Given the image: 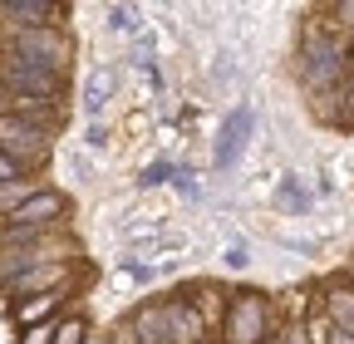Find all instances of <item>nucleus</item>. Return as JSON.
Returning <instances> with one entry per match:
<instances>
[{
  "instance_id": "nucleus-1",
  "label": "nucleus",
  "mask_w": 354,
  "mask_h": 344,
  "mask_svg": "<svg viewBox=\"0 0 354 344\" xmlns=\"http://www.w3.org/2000/svg\"><path fill=\"white\" fill-rule=\"evenodd\" d=\"M44 148H50V128H44L39 118H20V113H10V118H0V153H25L30 162H39L44 157Z\"/></svg>"
},
{
  "instance_id": "nucleus-2",
  "label": "nucleus",
  "mask_w": 354,
  "mask_h": 344,
  "mask_svg": "<svg viewBox=\"0 0 354 344\" xmlns=\"http://www.w3.org/2000/svg\"><path fill=\"white\" fill-rule=\"evenodd\" d=\"M15 55H20V64H30V69L55 74V69L64 64V39L50 35V30H25V35L15 39Z\"/></svg>"
},
{
  "instance_id": "nucleus-3",
  "label": "nucleus",
  "mask_w": 354,
  "mask_h": 344,
  "mask_svg": "<svg viewBox=\"0 0 354 344\" xmlns=\"http://www.w3.org/2000/svg\"><path fill=\"white\" fill-rule=\"evenodd\" d=\"M339 64H344L339 45H330V39H305V50H300V74H305V84L325 89V84L339 74Z\"/></svg>"
},
{
  "instance_id": "nucleus-4",
  "label": "nucleus",
  "mask_w": 354,
  "mask_h": 344,
  "mask_svg": "<svg viewBox=\"0 0 354 344\" xmlns=\"http://www.w3.org/2000/svg\"><path fill=\"white\" fill-rule=\"evenodd\" d=\"M251 128H256V113L251 108H236L227 123H221V138H216V167H232L251 138Z\"/></svg>"
},
{
  "instance_id": "nucleus-5",
  "label": "nucleus",
  "mask_w": 354,
  "mask_h": 344,
  "mask_svg": "<svg viewBox=\"0 0 354 344\" xmlns=\"http://www.w3.org/2000/svg\"><path fill=\"white\" fill-rule=\"evenodd\" d=\"M261 320H266L261 295H241L236 305H232V315H227V339H232V344H256Z\"/></svg>"
},
{
  "instance_id": "nucleus-6",
  "label": "nucleus",
  "mask_w": 354,
  "mask_h": 344,
  "mask_svg": "<svg viewBox=\"0 0 354 344\" xmlns=\"http://www.w3.org/2000/svg\"><path fill=\"white\" fill-rule=\"evenodd\" d=\"M59 211H64V197H59V192H35V197H30V202H25L20 211H15V217H10V222H15L10 231H25V227H44L50 217H59Z\"/></svg>"
},
{
  "instance_id": "nucleus-7",
  "label": "nucleus",
  "mask_w": 354,
  "mask_h": 344,
  "mask_svg": "<svg viewBox=\"0 0 354 344\" xmlns=\"http://www.w3.org/2000/svg\"><path fill=\"white\" fill-rule=\"evenodd\" d=\"M0 79L10 84V89H39V94H55V74H44V69H30V64H20V59H10V64H0Z\"/></svg>"
},
{
  "instance_id": "nucleus-8",
  "label": "nucleus",
  "mask_w": 354,
  "mask_h": 344,
  "mask_svg": "<svg viewBox=\"0 0 354 344\" xmlns=\"http://www.w3.org/2000/svg\"><path fill=\"white\" fill-rule=\"evenodd\" d=\"M162 320H167V344H197L202 320L187 305H162Z\"/></svg>"
},
{
  "instance_id": "nucleus-9",
  "label": "nucleus",
  "mask_w": 354,
  "mask_h": 344,
  "mask_svg": "<svg viewBox=\"0 0 354 344\" xmlns=\"http://www.w3.org/2000/svg\"><path fill=\"white\" fill-rule=\"evenodd\" d=\"M109 94H113V74H109V69H94V74H88V84H84V113L99 118V108L109 104Z\"/></svg>"
},
{
  "instance_id": "nucleus-10",
  "label": "nucleus",
  "mask_w": 354,
  "mask_h": 344,
  "mask_svg": "<svg viewBox=\"0 0 354 344\" xmlns=\"http://www.w3.org/2000/svg\"><path fill=\"white\" fill-rule=\"evenodd\" d=\"M6 15H15V20H30V25L39 30L44 20H55V15H59V6H50V0H10V6H6Z\"/></svg>"
},
{
  "instance_id": "nucleus-11",
  "label": "nucleus",
  "mask_w": 354,
  "mask_h": 344,
  "mask_svg": "<svg viewBox=\"0 0 354 344\" xmlns=\"http://www.w3.org/2000/svg\"><path fill=\"white\" fill-rule=\"evenodd\" d=\"M59 276H64L59 266H35V271H25V276H20V280H15L10 290H20V295H25V290H50V285H55Z\"/></svg>"
},
{
  "instance_id": "nucleus-12",
  "label": "nucleus",
  "mask_w": 354,
  "mask_h": 344,
  "mask_svg": "<svg viewBox=\"0 0 354 344\" xmlns=\"http://www.w3.org/2000/svg\"><path fill=\"white\" fill-rule=\"evenodd\" d=\"M30 197H35V187H30L25 178H20V182H0V211H10V217H15Z\"/></svg>"
},
{
  "instance_id": "nucleus-13",
  "label": "nucleus",
  "mask_w": 354,
  "mask_h": 344,
  "mask_svg": "<svg viewBox=\"0 0 354 344\" xmlns=\"http://www.w3.org/2000/svg\"><path fill=\"white\" fill-rule=\"evenodd\" d=\"M330 310H335L339 329L354 334V290H335V295H330Z\"/></svg>"
},
{
  "instance_id": "nucleus-14",
  "label": "nucleus",
  "mask_w": 354,
  "mask_h": 344,
  "mask_svg": "<svg viewBox=\"0 0 354 344\" xmlns=\"http://www.w3.org/2000/svg\"><path fill=\"white\" fill-rule=\"evenodd\" d=\"M50 310H55V295H35V300H30V305H20V310H15V320L35 329V320H44V315H50Z\"/></svg>"
},
{
  "instance_id": "nucleus-15",
  "label": "nucleus",
  "mask_w": 354,
  "mask_h": 344,
  "mask_svg": "<svg viewBox=\"0 0 354 344\" xmlns=\"http://www.w3.org/2000/svg\"><path fill=\"white\" fill-rule=\"evenodd\" d=\"M281 202H286L290 211H305V207H310V192H305L295 178H286V182H281Z\"/></svg>"
},
{
  "instance_id": "nucleus-16",
  "label": "nucleus",
  "mask_w": 354,
  "mask_h": 344,
  "mask_svg": "<svg viewBox=\"0 0 354 344\" xmlns=\"http://www.w3.org/2000/svg\"><path fill=\"white\" fill-rule=\"evenodd\" d=\"M84 339H88L84 320H64V325H59V339H55V344H84Z\"/></svg>"
},
{
  "instance_id": "nucleus-17",
  "label": "nucleus",
  "mask_w": 354,
  "mask_h": 344,
  "mask_svg": "<svg viewBox=\"0 0 354 344\" xmlns=\"http://www.w3.org/2000/svg\"><path fill=\"white\" fill-rule=\"evenodd\" d=\"M167 178H177V172H172L167 162H153V167L143 172V178H138V182H143V187H158V182H167Z\"/></svg>"
},
{
  "instance_id": "nucleus-18",
  "label": "nucleus",
  "mask_w": 354,
  "mask_h": 344,
  "mask_svg": "<svg viewBox=\"0 0 354 344\" xmlns=\"http://www.w3.org/2000/svg\"><path fill=\"white\" fill-rule=\"evenodd\" d=\"M109 30H133V10L128 6H113L109 10Z\"/></svg>"
},
{
  "instance_id": "nucleus-19",
  "label": "nucleus",
  "mask_w": 354,
  "mask_h": 344,
  "mask_svg": "<svg viewBox=\"0 0 354 344\" xmlns=\"http://www.w3.org/2000/svg\"><path fill=\"white\" fill-rule=\"evenodd\" d=\"M50 334H59V329H55V325H35V329H25L20 344H50Z\"/></svg>"
},
{
  "instance_id": "nucleus-20",
  "label": "nucleus",
  "mask_w": 354,
  "mask_h": 344,
  "mask_svg": "<svg viewBox=\"0 0 354 344\" xmlns=\"http://www.w3.org/2000/svg\"><path fill=\"white\" fill-rule=\"evenodd\" d=\"M0 182H20V167H15V157H6V153H0Z\"/></svg>"
},
{
  "instance_id": "nucleus-21",
  "label": "nucleus",
  "mask_w": 354,
  "mask_h": 344,
  "mask_svg": "<svg viewBox=\"0 0 354 344\" xmlns=\"http://www.w3.org/2000/svg\"><path fill=\"white\" fill-rule=\"evenodd\" d=\"M246 261H251L246 246H232V251H227V266H232V271H246Z\"/></svg>"
},
{
  "instance_id": "nucleus-22",
  "label": "nucleus",
  "mask_w": 354,
  "mask_h": 344,
  "mask_svg": "<svg viewBox=\"0 0 354 344\" xmlns=\"http://www.w3.org/2000/svg\"><path fill=\"white\" fill-rule=\"evenodd\" d=\"M172 182H177V187H183L187 197H197V182H192V172H187V167H177V178H172Z\"/></svg>"
},
{
  "instance_id": "nucleus-23",
  "label": "nucleus",
  "mask_w": 354,
  "mask_h": 344,
  "mask_svg": "<svg viewBox=\"0 0 354 344\" xmlns=\"http://www.w3.org/2000/svg\"><path fill=\"white\" fill-rule=\"evenodd\" d=\"M339 20H344V25L354 30V0H344V6H339Z\"/></svg>"
},
{
  "instance_id": "nucleus-24",
  "label": "nucleus",
  "mask_w": 354,
  "mask_h": 344,
  "mask_svg": "<svg viewBox=\"0 0 354 344\" xmlns=\"http://www.w3.org/2000/svg\"><path fill=\"white\" fill-rule=\"evenodd\" d=\"M330 344H354V334H344V329H335V334H330Z\"/></svg>"
},
{
  "instance_id": "nucleus-25",
  "label": "nucleus",
  "mask_w": 354,
  "mask_h": 344,
  "mask_svg": "<svg viewBox=\"0 0 354 344\" xmlns=\"http://www.w3.org/2000/svg\"><path fill=\"white\" fill-rule=\"evenodd\" d=\"M133 334H138V329H118V339H113V344H133Z\"/></svg>"
},
{
  "instance_id": "nucleus-26",
  "label": "nucleus",
  "mask_w": 354,
  "mask_h": 344,
  "mask_svg": "<svg viewBox=\"0 0 354 344\" xmlns=\"http://www.w3.org/2000/svg\"><path fill=\"white\" fill-rule=\"evenodd\" d=\"M271 344H305L300 334H281V339H271Z\"/></svg>"
},
{
  "instance_id": "nucleus-27",
  "label": "nucleus",
  "mask_w": 354,
  "mask_h": 344,
  "mask_svg": "<svg viewBox=\"0 0 354 344\" xmlns=\"http://www.w3.org/2000/svg\"><path fill=\"white\" fill-rule=\"evenodd\" d=\"M84 344H109V339H104V334H88V339H84Z\"/></svg>"
}]
</instances>
